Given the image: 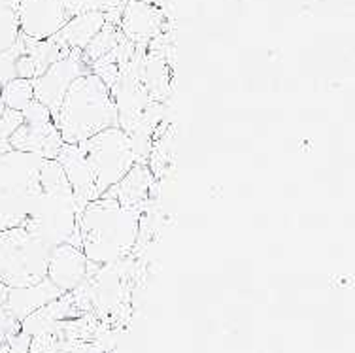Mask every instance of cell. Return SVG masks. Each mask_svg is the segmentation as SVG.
<instances>
[{
    "label": "cell",
    "mask_w": 355,
    "mask_h": 353,
    "mask_svg": "<svg viewBox=\"0 0 355 353\" xmlns=\"http://www.w3.org/2000/svg\"><path fill=\"white\" fill-rule=\"evenodd\" d=\"M55 161L61 164L82 214L89 203L116 185L137 161V146L121 127L101 130L80 144H64Z\"/></svg>",
    "instance_id": "1"
},
{
    "label": "cell",
    "mask_w": 355,
    "mask_h": 353,
    "mask_svg": "<svg viewBox=\"0 0 355 353\" xmlns=\"http://www.w3.org/2000/svg\"><path fill=\"white\" fill-rule=\"evenodd\" d=\"M142 210L125 208L112 197L89 203L78 219L80 246L91 265L108 266L135 248Z\"/></svg>",
    "instance_id": "2"
},
{
    "label": "cell",
    "mask_w": 355,
    "mask_h": 353,
    "mask_svg": "<svg viewBox=\"0 0 355 353\" xmlns=\"http://www.w3.org/2000/svg\"><path fill=\"white\" fill-rule=\"evenodd\" d=\"M78 219L80 214L76 208L74 193L61 164L55 159H46L40 169L38 191L23 229L40 238L49 248L69 242L82 250Z\"/></svg>",
    "instance_id": "3"
},
{
    "label": "cell",
    "mask_w": 355,
    "mask_h": 353,
    "mask_svg": "<svg viewBox=\"0 0 355 353\" xmlns=\"http://www.w3.org/2000/svg\"><path fill=\"white\" fill-rule=\"evenodd\" d=\"M53 123L64 144H80L101 130L119 127L112 91L93 72L76 78L55 112Z\"/></svg>",
    "instance_id": "4"
},
{
    "label": "cell",
    "mask_w": 355,
    "mask_h": 353,
    "mask_svg": "<svg viewBox=\"0 0 355 353\" xmlns=\"http://www.w3.org/2000/svg\"><path fill=\"white\" fill-rule=\"evenodd\" d=\"M51 248L23 227L0 231V310L8 291L35 286L48 276Z\"/></svg>",
    "instance_id": "5"
},
{
    "label": "cell",
    "mask_w": 355,
    "mask_h": 353,
    "mask_svg": "<svg viewBox=\"0 0 355 353\" xmlns=\"http://www.w3.org/2000/svg\"><path fill=\"white\" fill-rule=\"evenodd\" d=\"M44 161L15 150L0 155V231L23 227L38 191Z\"/></svg>",
    "instance_id": "6"
},
{
    "label": "cell",
    "mask_w": 355,
    "mask_h": 353,
    "mask_svg": "<svg viewBox=\"0 0 355 353\" xmlns=\"http://www.w3.org/2000/svg\"><path fill=\"white\" fill-rule=\"evenodd\" d=\"M21 114L23 123L10 136L12 150L33 153L42 159H55L64 142L55 127L51 112L42 102L33 101Z\"/></svg>",
    "instance_id": "7"
},
{
    "label": "cell",
    "mask_w": 355,
    "mask_h": 353,
    "mask_svg": "<svg viewBox=\"0 0 355 353\" xmlns=\"http://www.w3.org/2000/svg\"><path fill=\"white\" fill-rule=\"evenodd\" d=\"M87 72H91V68L83 59L82 51L72 49L70 53L49 64L38 78L33 80L35 101L42 102L51 112V116H55V112L61 106L62 96L67 95L72 82Z\"/></svg>",
    "instance_id": "8"
},
{
    "label": "cell",
    "mask_w": 355,
    "mask_h": 353,
    "mask_svg": "<svg viewBox=\"0 0 355 353\" xmlns=\"http://www.w3.org/2000/svg\"><path fill=\"white\" fill-rule=\"evenodd\" d=\"M19 28L31 40H48L70 21L62 0H19Z\"/></svg>",
    "instance_id": "9"
},
{
    "label": "cell",
    "mask_w": 355,
    "mask_h": 353,
    "mask_svg": "<svg viewBox=\"0 0 355 353\" xmlns=\"http://www.w3.org/2000/svg\"><path fill=\"white\" fill-rule=\"evenodd\" d=\"M89 276V261L80 248L64 242L51 248L48 259V279L62 293L74 291Z\"/></svg>",
    "instance_id": "10"
},
{
    "label": "cell",
    "mask_w": 355,
    "mask_h": 353,
    "mask_svg": "<svg viewBox=\"0 0 355 353\" xmlns=\"http://www.w3.org/2000/svg\"><path fill=\"white\" fill-rule=\"evenodd\" d=\"M62 295L64 293L61 289H57L49 282L48 276H46V278L38 282V284H35V286L10 289L2 310L10 313V316H14L17 321H21L25 320L27 316H31L33 312H36L38 308L46 306L51 300L59 299Z\"/></svg>",
    "instance_id": "11"
},
{
    "label": "cell",
    "mask_w": 355,
    "mask_h": 353,
    "mask_svg": "<svg viewBox=\"0 0 355 353\" xmlns=\"http://www.w3.org/2000/svg\"><path fill=\"white\" fill-rule=\"evenodd\" d=\"M151 185H153L151 170L146 164L135 163L129 172L116 185H112L103 197L116 198L125 208L142 210L148 200V195H150Z\"/></svg>",
    "instance_id": "12"
},
{
    "label": "cell",
    "mask_w": 355,
    "mask_h": 353,
    "mask_svg": "<svg viewBox=\"0 0 355 353\" xmlns=\"http://www.w3.org/2000/svg\"><path fill=\"white\" fill-rule=\"evenodd\" d=\"M106 14L101 10H93V12H85V14L74 15L72 19L59 31V33L51 36L53 40H57L61 46L72 51V49H80L83 51L89 42L93 40L101 28L106 23Z\"/></svg>",
    "instance_id": "13"
},
{
    "label": "cell",
    "mask_w": 355,
    "mask_h": 353,
    "mask_svg": "<svg viewBox=\"0 0 355 353\" xmlns=\"http://www.w3.org/2000/svg\"><path fill=\"white\" fill-rule=\"evenodd\" d=\"M125 34L135 42L151 38L157 31V14L144 2H132L123 17Z\"/></svg>",
    "instance_id": "14"
},
{
    "label": "cell",
    "mask_w": 355,
    "mask_h": 353,
    "mask_svg": "<svg viewBox=\"0 0 355 353\" xmlns=\"http://www.w3.org/2000/svg\"><path fill=\"white\" fill-rule=\"evenodd\" d=\"M19 0H0V53L12 48L19 38V15H17Z\"/></svg>",
    "instance_id": "15"
},
{
    "label": "cell",
    "mask_w": 355,
    "mask_h": 353,
    "mask_svg": "<svg viewBox=\"0 0 355 353\" xmlns=\"http://www.w3.org/2000/svg\"><path fill=\"white\" fill-rule=\"evenodd\" d=\"M2 101L8 110L23 112L31 102L35 101V89H33V80L25 78H14L2 85Z\"/></svg>",
    "instance_id": "16"
},
{
    "label": "cell",
    "mask_w": 355,
    "mask_h": 353,
    "mask_svg": "<svg viewBox=\"0 0 355 353\" xmlns=\"http://www.w3.org/2000/svg\"><path fill=\"white\" fill-rule=\"evenodd\" d=\"M117 38H119V33L116 31V27L106 21L104 27L93 36V40L89 42L87 46H85V49L82 51L83 59H85V62L89 64V68H91V64H93L96 59H101V57H104V55L110 53L112 49L116 48L117 44H119Z\"/></svg>",
    "instance_id": "17"
},
{
    "label": "cell",
    "mask_w": 355,
    "mask_h": 353,
    "mask_svg": "<svg viewBox=\"0 0 355 353\" xmlns=\"http://www.w3.org/2000/svg\"><path fill=\"white\" fill-rule=\"evenodd\" d=\"M23 123V114L15 110H8L0 117V155H4L8 151H12L10 146V136L14 135V130Z\"/></svg>",
    "instance_id": "18"
},
{
    "label": "cell",
    "mask_w": 355,
    "mask_h": 353,
    "mask_svg": "<svg viewBox=\"0 0 355 353\" xmlns=\"http://www.w3.org/2000/svg\"><path fill=\"white\" fill-rule=\"evenodd\" d=\"M21 331V321H17L14 316H10L4 310H0V347L8 344V340L12 338L15 333Z\"/></svg>",
    "instance_id": "19"
},
{
    "label": "cell",
    "mask_w": 355,
    "mask_h": 353,
    "mask_svg": "<svg viewBox=\"0 0 355 353\" xmlns=\"http://www.w3.org/2000/svg\"><path fill=\"white\" fill-rule=\"evenodd\" d=\"M31 340H33L31 334L19 331V333H15L12 338L8 340V350H10V353H27Z\"/></svg>",
    "instance_id": "20"
},
{
    "label": "cell",
    "mask_w": 355,
    "mask_h": 353,
    "mask_svg": "<svg viewBox=\"0 0 355 353\" xmlns=\"http://www.w3.org/2000/svg\"><path fill=\"white\" fill-rule=\"evenodd\" d=\"M121 0H101V10H103L104 14L108 12V10H112V8H116L117 4H119Z\"/></svg>",
    "instance_id": "21"
},
{
    "label": "cell",
    "mask_w": 355,
    "mask_h": 353,
    "mask_svg": "<svg viewBox=\"0 0 355 353\" xmlns=\"http://www.w3.org/2000/svg\"><path fill=\"white\" fill-rule=\"evenodd\" d=\"M4 112H6V104H4V101H2V83H0V117H2Z\"/></svg>",
    "instance_id": "22"
},
{
    "label": "cell",
    "mask_w": 355,
    "mask_h": 353,
    "mask_svg": "<svg viewBox=\"0 0 355 353\" xmlns=\"http://www.w3.org/2000/svg\"><path fill=\"white\" fill-rule=\"evenodd\" d=\"M0 353H10V350H8V344H4V346L0 347Z\"/></svg>",
    "instance_id": "23"
}]
</instances>
